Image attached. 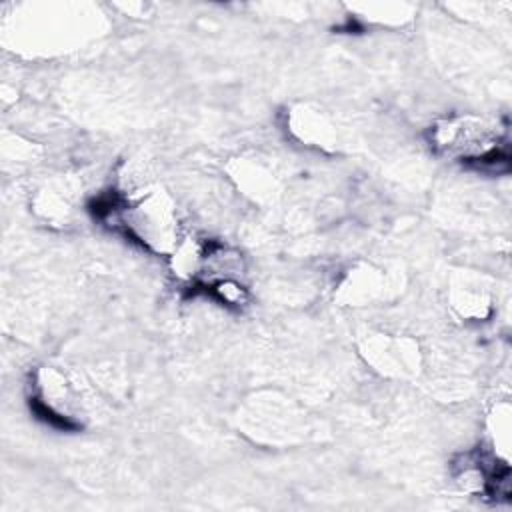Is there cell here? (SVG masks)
<instances>
[{
  "label": "cell",
  "mask_w": 512,
  "mask_h": 512,
  "mask_svg": "<svg viewBox=\"0 0 512 512\" xmlns=\"http://www.w3.org/2000/svg\"><path fill=\"white\" fill-rule=\"evenodd\" d=\"M432 150L448 160L486 174H502L510 168L508 138L496 122L478 116L446 118L430 126Z\"/></svg>",
  "instance_id": "6da1fadb"
},
{
  "label": "cell",
  "mask_w": 512,
  "mask_h": 512,
  "mask_svg": "<svg viewBox=\"0 0 512 512\" xmlns=\"http://www.w3.org/2000/svg\"><path fill=\"white\" fill-rule=\"evenodd\" d=\"M28 406L34 418L60 432H78L82 422L70 412L64 380L52 370H38L30 380Z\"/></svg>",
  "instance_id": "7a4b0ae2"
}]
</instances>
